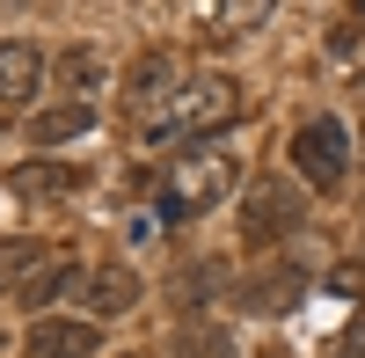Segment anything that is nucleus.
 <instances>
[{
    "label": "nucleus",
    "mask_w": 365,
    "mask_h": 358,
    "mask_svg": "<svg viewBox=\"0 0 365 358\" xmlns=\"http://www.w3.org/2000/svg\"><path fill=\"white\" fill-rule=\"evenodd\" d=\"M234 190V161L227 154H212V146H197V154H182L168 168V183H161V220H197L205 205H220Z\"/></svg>",
    "instance_id": "obj_2"
},
{
    "label": "nucleus",
    "mask_w": 365,
    "mask_h": 358,
    "mask_svg": "<svg viewBox=\"0 0 365 358\" xmlns=\"http://www.w3.org/2000/svg\"><path fill=\"white\" fill-rule=\"evenodd\" d=\"M263 0H241V8H205V37H241L249 22H263Z\"/></svg>",
    "instance_id": "obj_12"
},
{
    "label": "nucleus",
    "mask_w": 365,
    "mask_h": 358,
    "mask_svg": "<svg viewBox=\"0 0 365 358\" xmlns=\"http://www.w3.org/2000/svg\"><path fill=\"white\" fill-rule=\"evenodd\" d=\"M139 271L132 263H96V271L81 278V300H88V322H110V314H125V307H139Z\"/></svg>",
    "instance_id": "obj_5"
},
{
    "label": "nucleus",
    "mask_w": 365,
    "mask_h": 358,
    "mask_svg": "<svg viewBox=\"0 0 365 358\" xmlns=\"http://www.w3.org/2000/svg\"><path fill=\"white\" fill-rule=\"evenodd\" d=\"M58 81H66L73 96H88V88H103V58L88 51V44H73L66 58H58Z\"/></svg>",
    "instance_id": "obj_13"
},
{
    "label": "nucleus",
    "mask_w": 365,
    "mask_h": 358,
    "mask_svg": "<svg viewBox=\"0 0 365 358\" xmlns=\"http://www.w3.org/2000/svg\"><path fill=\"white\" fill-rule=\"evenodd\" d=\"M81 132H96V110L66 103V110H44L37 125H29V146H58V139H81Z\"/></svg>",
    "instance_id": "obj_9"
},
{
    "label": "nucleus",
    "mask_w": 365,
    "mask_h": 358,
    "mask_svg": "<svg viewBox=\"0 0 365 358\" xmlns=\"http://www.w3.org/2000/svg\"><path fill=\"white\" fill-rule=\"evenodd\" d=\"M292 161H299V175H307L314 190H336V183H344V168H351V139H344V125H336V117H314V125H299Z\"/></svg>",
    "instance_id": "obj_3"
},
{
    "label": "nucleus",
    "mask_w": 365,
    "mask_h": 358,
    "mask_svg": "<svg viewBox=\"0 0 365 358\" xmlns=\"http://www.w3.org/2000/svg\"><path fill=\"white\" fill-rule=\"evenodd\" d=\"M132 96H139V103H168V96H175V58H168V51H146L139 66H132Z\"/></svg>",
    "instance_id": "obj_11"
},
{
    "label": "nucleus",
    "mask_w": 365,
    "mask_h": 358,
    "mask_svg": "<svg viewBox=\"0 0 365 358\" xmlns=\"http://www.w3.org/2000/svg\"><path fill=\"white\" fill-rule=\"evenodd\" d=\"M73 278H81L73 263H44V271H37V278L22 285V307H44V300H58V292H66Z\"/></svg>",
    "instance_id": "obj_14"
},
{
    "label": "nucleus",
    "mask_w": 365,
    "mask_h": 358,
    "mask_svg": "<svg viewBox=\"0 0 365 358\" xmlns=\"http://www.w3.org/2000/svg\"><path fill=\"white\" fill-rule=\"evenodd\" d=\"M96 329H103V322L37 314V322H29V351H37V358H96Z\"/></svg>",
    "instance_id": "obj_6"
},
{
    "label": "nucleus",
    "mask_w": 365,
    "mask_h": 358,
    "mask_svg": "<svg viewBox=\"0 0 365 358\" xmlns=\"http://www.w3.org/2000/svg\"><path fill=\"white\" fill-rule=\"evenodd\" d=\"M81 183H88V175H81L73 161H15V168H8V190H15V198H29V205L73 198Z\"/></svg>",
    "instance_id": "obj_7"
},
{
    "label": "nucleus",
    "mask_w": 365,
    "mask_h": 358,
    "mask_svg": "<svg viewBox=\"0 0 365 358\" xmlns=\"http://www.w3.org/2000/svg\"><path fill=\"white\" fill-rule=\"evenodd\" d=\"M234 117H241V81H227V73H197V81H182L175 96L154 110V125H146V146L220 132V125H234Z\"/></svg>",
    "instance_id": "obj_1"
},
{
    "label": "nucleus",
    "mask_w": 365,
    "mask_h": 358,
    "mask_svg": "<svg viewBox=\"0 0 365 358\" xmlns=\"http://www.w3.org/2000/svg\"><path fill=\"white\" fill-rule=\"evenodd\" d=\"M299 220H307V205H299V190H292V183H256L249 213H241L249 242H278V234H292Z\"/></svg>",
    "instance_id": "obj_4"
},
{
    "label": "nucleus",
    "mask_w": 365,
    "mask_h": 358,
    "mask_svg": "<svg viewBox=\"0 0 365 358\" xmlns=\"http://www.w3.org/2000/svg\"><path fill=\"white\" fill-rule=\"evenodd\" d=\"M336 358H365V314H358V322H351V337H344V344H336Z\"/></svg>",
    "instance_id": "obj_15"
},
{
    "label": "nucleus",
    "mask_w": 365,
    "mask_h": 358,
    "mask_svg": "<svg viewBox=\"0 0 365 358\" xmlns=\"http://www.w3.org/2000/svg\"><path fill=\"white\" fill-rule=\"evenodd\" d=\"M168 358H190V351H168Z\"/></svg>",
    "instance_id": "obj_16"
},
{
    "label": "nucleus",
    "mask_w": 365,
    "mask_h": 358,
    "mask_svg": "<svg viewBox=\"0 0 365 358\" xmlns=\"http://www.w3.org/2000/svg\"><path fill=\"white\" fill-rule=\"evenodd\" d=\"M37 263H44V249L22 242V234H8V242H0V292H22L29 278H37Z\"/></svg>",
    "instance_id": "obj_10"
},
{
    "label": "nucleus",
    "mask_w": 365,
    "mask_h": 358,
    "mask_svg": "<svg viewBox=\"0 0 365 358\" xmlns=\"http://www.w3.org/2000/svg\"><path fill=\"white\" fill-rule=\"evenodd\" d=\"M44 73H51V58L37 44H22V37L0 44V103H29L44 88Z\"/></svg>",
    "instance_id": "obj_8"
}]
</instances>
